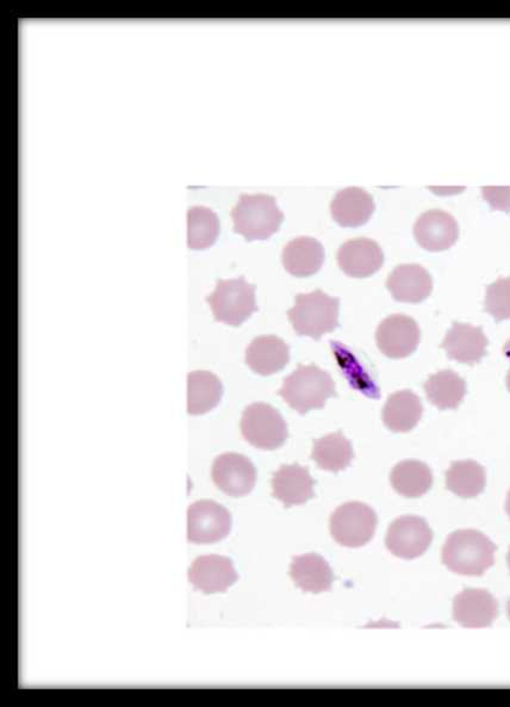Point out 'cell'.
I'll list each match as a JSON object with an SVG mask.
<instances>
[{
    "instance_id": "obj_17",
    "label": "cell",
    "mask_w": 510,
    "mask_h": 707,
    "mask_svg": "<svg viewBox=\"0 0 510 707\" xmlns=\"http://www.w3.org/2000/svg\"><path fill=\"white\" fill-rule=\"evenodd\" d=\"M387 288L398 302L420 303L432 294L433 279L423 266L402 264L389 275Z\"/></svg>"
},
{
    "instance_id": "obj_19",
    "label": "cell",
    "mask_w": 510,
    "mask_h": 707,
    "mask_svg": "<svg viewBox=\"0 0 510 707\" xmlns=\"http://www.w3.org/2000/svg\"><path fill=\"white\" fill-rule=\"evenodd\" d=\"M289 358V346L276 335L257 336L246 349V364L253 373L262 376L281 372Z\"/></svg>"
},
{
    "instance_id": "obj_5",
    "label": "cell",
    "mask_w": 510,
    "mask_h": 707,
    "mask_svg": "<svg viewBox=\"0 0 510 707\" xmlns=\"http://www.w3.org/2000/svg\"><path fill=\"white\" fill-rule=\"evenodd\" d=\"M207 301L217 321L234 328L258 310L255 287L244 277L219 279L215 291L207 297Z\"/></svg>"
},
{
    "instance_id": "obj_13",
    "label": "cell",
    "mask_w": 510,
    "mask_h": 707,
    "mask_svg": "<svg viewBox=\"0 0 510 707\" xmlns=\"http://www.w3.org/2000/svg\"><path fill=\"white\" fill-rule=\"evenodd\" d=\"M336 261L346 276L366 278L379 272L385 264V254L374 240L357 237L340 246Z\"/></svg>"
},
{
    "instance_id": "obj_31",
    "label": "cell",
    "mask_w": 510,
    "mask_h": 707,
    "mask_svg": "<svg viewBox=\"0 0 510 707\" xmlns=\"http://www.w3.org/2000/svg\"><path fill=\"white\" fill-rule=\"evenodd\" d=\"M481 194L492 209L510 213V187H485Z\"/></svg>"
},
{
    "instance_id": "obj_12",
    "label": "cell",
    "mask_w": 510,
    "mask_h": 707,
    "mask_svg": "<svg viewBox=\"0 0 510 707\" xmlns=\"http://www.w3.org/2000/svg\"><path fill=\"white\" fill-rule=\"evenodd\" d=\"M499 616V603L486 589L466 588L453 600V619L464 628H489Z\"/></svg>"
},
{
    "instance_id": "obj_11",
    "label": "cell",
    "mask_w": 510,
    "mask_h": 707,
    "mask_svg": "<svg viewBox=\"0 0 510 707\" xmlns=\"http://www.w3.org/2000/svg\"><path fill=\"white\" fill-rule=\"evenodd\" d=\"M211 477L224 494L240 498L254 488L257 471L246 456L229 452L217 457L212 464Z\"/></svg>"
},
{
    "instance_id": "obj_7",
    "label": "cell",
    "mask_w": 510,
    "mask_h": 707,
    "mask_svg": "<svg viewBox=\"0 0 510 707\" xmlns=\"http://www.w3.org/2000/svg\"><path fill=\"white\" fill-rule=\"evenodd\" d=\"M377 522V515L370 506L351 501L336 508L331 517L330 529L337 544L361 548L374 539Z\"/></svg>"
},
{
    "instance_id": "obj_2",
    "label": "cell",
    "mask_w": 510,
    "mask_h": 707,
    "mask_svg": "<svg viewBox=\"0 0 510 707\" xmlns=\"http://www.w3.org/2000/svg\"><path fill=\"white\" fill-rule=\"evenodd\" d=\"M278 395L293 411L307 415L313 409H322L330 398L336 395L332 376L315 364L297 366L282 379Z\"/></svg>"
},
{
    "instance_id": "obj_34",
    "label": "cell",
    "mask_w": 510,
    "mask_h": 707,
    "mask_svg": "<svg viewBox=\"0 0 510 707\" xmlns=\"http://www.w3.org/2000/svg\"><path fill=\"white\" fill-rule=\"evenodd\" d=\"M507 615H508V618L510 620V599H509V601L507 604Z\"/></svg>"
},
{
    "instance_id": "obj_16",
    "label": "cell",
    "mask_w": 510,
    "mask_h": 707,
    "mask_svg": "<svg viewBox=\"0 0 510 707\" xmlns=\"http://www.w3.org/2000/svg\"><path fill=\"white\" fill-rule=\"evenodd\" d=\"M237 579L232 560L219 555L197 557L189 570V582L206 594L223 593Z\"/></svg>"
},
{
    "instance_id": "obj_30",
    "label": "cell",
    "mask_w": 510,
    "mask_h": 707,
    "mask_svg": "<svg viewBox=\"0 0 510 707\" xmlns=\"http://www.w3.org/2000/svg\"><path fill=\"white\" fill-rule=\"evenodd\" d=\"M485 310L496 322L510 319V277L500 278L487 288Z\"/></svg>"
},
{
    "instance_id": "obj_6",
    "label": "cell",
    "mask_w": 510,
    "mask_h": 707,
    "mask_svg": "<svg viewBox=\"0 0 510 707\" xmlns=\"http://www.w3.org/2000/svg\"><path fill=\"white\" fill-rule=\"evenodd\" d=\"M241 434L252 446L273 451L288 440L287 422L275 407L264 402L245 408L240 421Z\"/></svg>"
},
{
    "instance_id": "obj_24",
    "label": "cell",
    "mask_w": 510,
    "mask_h": 707,
    "mask_svg": "<svg viewBox=\"0 0 510 707\" xmlns=\"http://www.w3.org/2000/svg\"><path fill=\"white\" fill-rule=\"evenodd\" d=\"M390 483L396 493L415 499L426 494L433 485V474L426 463L408 460L393 466Z\"/></svg>"
},
{
    "instance_id": "obj_35",
    "label": "cell",
    "mask_w": 510,
    "mask_h": 707,
    "mask_svg": "<svg viewBox=\"0 0 510 707\" xmlns=\"http://www.w3.org/2000/svg\"><path fill=\"white\" fill-rule=\"evenodd\" d=\"M507 563H508V567H509V571H510V548H509L508 555H507Z\"/></svg>"
},
{
    "instance_id": "obj_33",
    "label": "cell",
    "mask_w": 510,
    "mask_h": 707,
    "mask_svg": "<svg viewBox=\"0 0 510 707\" xmlns=\"http://www.w3.org/2000/svg\"><path fill=\"white\" fill-rule=\"evenodd\" d=\"M506 511H507L508 517L510 518V490L508 491V495H507Z\"/></svg>"
},
{
    "instance_id": "obj_15",
    "label": "cell",
    "mask_w": 510,
    "mask_h": 707,
    "mask_svg": "<svg viewBox=\"0 0 510 707\" xmlns=\"http://www.w3.org/2000/svg\"><path fill=\"white\" fill-rule=\"evenodd\" d=\"M488 345L484 330L462 322L452 323L442 343L450 360L467 365H475L486 357Z\"/></svg>"
},
{
    "instance_id": "obj_4",
    "label": "cell",
    "mask_w": 510,
    "mask_h": 707,
    "mask_svg": "<svg viewBox=\"0 0 510 707\" xmlns=\"http://www.w3.org/2000/svg\"><path fill=\"white\" fill-rule=\"evenodd\" d=\"M234 232L243 235L247 242L266 240L279 230L285 219L277 207L275 197L257 194L241 195L231 213Z\"/></svg>"
},
{
    "instance_id": "obj_25",
    "label": "cell",
    "mask_w": 510,
    "mask_h": 707,
    "mask_svg": "<svg viewBox=\"0 0 510 707\" xmlns=\"http://www.w3.org/2000/svg\"><path fill=\"white\" fill-rule=\"evenodd\" d=\"M353 456L351 442L342 431H337L314 441L310 457L320 470L339 473L348 468Z\"/></svg>"
},
{
    "instance_id": "obj_28",
    "label": "cell",
    "mask_w": 510,
    "mask_h": 707,
    "mask_svg": "<svg viewBox=\"0 0 510 707\" xmlns=\"http://www.w3.org/2000/svg\"><path fill=\"white\" fill-rule=\"evenodd\" d=\"M486 485V471L475 461L453 462L446 472V487L459 498H476L484 493Z\"/></svg>"
},
{
    "instance_id": "obj_3",
    "label": "cell",
    "mask_w": 510,
    "mask_h": 707,
    "mask_svg": "<svg viewBox=\"0 0 510 707\" xmlns=\"http://www.w3.org/2000/svg\"><path fill=\"white\" fill-rule=\"evenodd\" d=\"M339 305L337 297L322 290L299 294L295 297V306L288 310V318L297 334L320 341L322 335L337 329Z\"/></svg>"
},
{
    "instance_id": "obj_14",
    "label": "cell",
    "mask_w": 510,
    "mask_h": 707,
    "mask_svg": "<svg viewBox=\"0 0 510 707\" xmlns=\"http://www.w3.org/2000/svg\"><path fill=\"white\" fill-rule=\"evenodd\" d=\"M417 243L430 252H443L457 243L459 228L446 211L434 209L423 213L414 224Z\"/></svg>"
},
{
    "instance_id": "obj_18",
    "label": "cell",
    "mask_w": 510,
    "mask_h": 707,
    "mask_svg": "<svg viewBox=\"0 0 510 707\" xmlns=\"http://www.w3.org/2000/svg\"><path fill=\"white\" fill-rule=\"evenodd\" d=\"M274 498L287 508L300 506L314 498V479L300 464H285L271 479Z\"/></svg>"
},
{
    "instance_id": "obj_32",
    "label": "cell",
    "mask_w": 510,
    "mask_h": 707,
    "mask_svg": "<svg viewBox=\"0 0 510 707\" xmlns=\"http://www.w3.org/2000/svg\"><path fill=\"white\" fill-rule=\"evenodd\" d=\"M502 355H503V356H505V358L510 363V341H508V342L503 345V347H502ZM506 382H507V388H508V390H509V393H510V369H509V372H508V374H507V379H506Z\"/></svg>"
},
{
    "instance_id": "obj_21",
    "label": "cell",
    "mask_w": 510,
    "mask_h": 707,
    "mask_svg": "<svg viewBox=\"0 0 510 707\" xmlns=\"http://www.w3.org/2000/svg\"><path fill=\"white\" fill-rule=\"evenodd\" d=\"M324 262V250L317 239L300 236L291 240L281 252V263L293 277H309L319 273Z\"/></svg>"
},
{
    "instance_id": "obj_27",
    "label": "cell",
    "mask_w": 510,
    "mask_h": 707,
    "mask_svg": "<svg viewBox=\"0 0 510 707\" xmlns=\"http://www.w3.org/2000/svg\"><path fill=\"white\" fill-rule=\"evenodd\" d=\"M221 380L209 372H193L188 376V413L201 416L211 411L221 401Z\"/></svg>"
},
{
    "instance_id": "obj_1",
    "label": "cell",
    "mask_w": 510,
    "mask_h": 707,
    "mask_svg": "<svg viewBox=\"0 0 510 707\" xmlns=\"http://www.w3.org/2000/svg\"><path fill=\"white\" fill-rule=\"evenodd\" d=\"M498 550L485 533L477 530L452 532L443 548V563L456 574L481 576L495 563Z\"/></svg>"
},
{
    "instance_id": "obj_20",
    "label": "cell",
    "mask_w": 510,
    "mask_h": 707,
    "mask_svg": "<svg viewBox=\"0 0 510 707\" xmlns=\"http://www.w3.org/2000/svg\"><path fill=\"white\" fill-rule=\"evenodd\" d=\"M375 208L370 194L362 188L351 187L335 195L331 203V214L342 228H359L370 220Z\"/></svg>"
},
{
    "instance_id": "obj_10",
    "label": "cell",
    "mask_w": 510,
    "mask_h": 707,
    "mask_svg": "<svg viewBox=\"0 0 510 707\" xmlns=\"http://www.w3.org/2000/svg\"><path fill=\"white\" fill-rule=\"evenodd\" d=\"M421 341L417 321L403 314L382 320L376 331V343L382 355L402 360L413 355Z\"/></svg>"
},
{
    "instance_id": "obj_29",
    "label": "cell",
    "mask_w": 510,
    "mask_h": 707,
    "mask_svg": "<svg viewBox=\"0 0 510 707\" xmlns=\"http://www.w3.org/2000/svg\"><path fill=\"white\" fill-rule=\"evenodd\" d=\"M220 233L218 216L207 207H191L188 210V246L206 250L215 244Z\"/></svg>"
},
{
    "instance_id": "obj_26",
    "label": "cell",
    "mask_w": 510,
    "mask_h": 707,
    "mask_svg": "<svg viewBox=\"0 0 510 707\" xmlns=\"http://www.w3.org/2000/svg\"><path fill=\"white\" fill-rule=\"evenodd\" d=\"M424 393L429 401L441 409H457L466 394L465 380L455 372H439L424 382Z\"/></svg>"
},
{
    "instance_id": "obj_23",
    "label": "cell",
    "mask_w": 510,
    "mask_h": 707,
    "mask_svg": "<svg viewBox=\"0 0 510 707\" xmlns=\"http://www.w3.org/2000/svg\"><path fill=\"white\" fill-rule=\"evenodd\" d=\"M290 576L297 587L313 594L330 590L334 579L331 565L318 554L293 557L290 564Z\"/></svg>"
},
{
    "instance_id": "obj_22",
    "label": "cell",
    "mask_w": 510,
    "mask_h": 707,
    "mask_svg": "<svg viewBox=\"0 0 510 707\" xmlns=\"http://www.w3.org/2000/svg\"><path fill=\"white\" fill-rule=\"evenodd\" d=\"M422 415L421 399L408 389L391 394L382 407V422L396 433H406L415 429Z\"/></svg>"
},
{
    "instance_id": "obj_8",
    "label": "cell",
    "mask_w": 510,
    "mask_h": 707,
    "mask_svg": "<svg viewBox=\"0 0 510 707\" xmlns=\"http://www.w3.org/2000/svg\"><path fill=\"white\" fill-rule=\"evenodd\" d=\"M433 541V531L428 521L417 516L393 520L388 529L386 545L390 553L403 560L422 556Z\"/></svg>"
},
{
    "instance_id": "obj_9",
    "label": "cell",
    "mask_w": 510,
    "mask_h": 707,
    "mask_svg": "<svg viewBox=\"0 0 510 707\" xmlns=\"http://www.w3.org/2000/svg\"><path fill=\"white\" fill-rule=\"evenodd\" d=\"M232 530V516L223 506L211 500L193 502L188 510V540L195 544H211L225 539Z\"/></svg>"
}]
</instances>
